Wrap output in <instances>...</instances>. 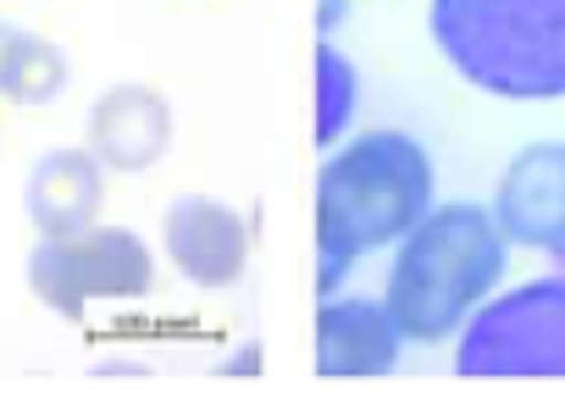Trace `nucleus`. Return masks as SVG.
I'll use <instances>...</instances> for the list:
<instances>
[{
  "label": "nucleus",
  "instance_id": "obj_6",
  "mask_svg": "<svg viewBox=\"0 0 565 415\" xmlns=\"http://www.w3.org/2000/svg\"><path fill=\"white\" fill-rule=\"evenodd\" d=\"M161 255L189 288H233L249 272V222L216 194H172L161 211Z\"/></svg>",
  "mask_w": 565,
  "mask_h": 415
},
{
  "label": "nucleus",
  "instance_id": "obj_11",
  "mask_svg": "<svg viewBox=\"0 0 565 415\" xmlns=\"http://www.w3.org/2000/svg\"><path fill=\"white\" fill-rule=\"evenodd\" d=\"M73 84V62L56 40L23 29L12 56H7V73H0V100H12V106H51L62 100Z\"/></svg>",
  "mask_w": 565,
  "mask_h": 415
},
{
  "label": "nucleus",
  "instance_id": "obj_3",
  "mask_svg": "<svg viewBox=\"0 0 565 415\" xmlns=\"http://www.w3.org/2000/svg\"><path fill=\"white\" fill-rule=\"evenodd\" d=\"M427 40L482 100H565V0H427Z\"/></svg>",
  "mask_w": 565,
  "mask_h": 415
},
{
  "label": "nucleus",
  "instance_id": "obj_5",
  "mask_svg": "<svg viewBox=\"0 0 565 415\" xmlns=\"http://www.w3.org/2000/svg\"><path fill=\"white\" fill-rule=\"evenodd\" d=\"M449 349L460 376H565V272L504 283Z\"/></svg>",
  "mask_w": 565,
  "mask_h": 415
},
{
  "label": "nucleus",
  "instance_id": "obj_4",
  "mask_svg": "<svg viewBox=\"0 0 565 415\" xmlns=\"http://www.w3.org/2000/svg\"><path fill=\"white\" fill-rule=\"evenodd\" d=\"M156 249L145 244V233L117 227V222H95L84 233H62V238H34L23 277L29 294L62 316V321H84L89 305H117V299H145L156 294Z\"/></svg>",
  "mask_w": 565,
  "mask_h": 415
},
{
  "label": "nucleus",
  "instance_id": "obj_15",
  "mask_svg": "<svg viewBox=\"0 0 565 415\" xmlns=\"http://www.w3.org/2000/svg\"><path fill=\"white\" fill-rule=\"evenodd\" d=\"M18 23H7V18H0V73H7V56H12V45H18Z\"/></svg>",
  "mask_w": 565,
  "mask_h": 415
},
{
  "label": "nucleus",
  "instance_id": "obj_13",
  "mask_svg": "<svg viewBox=\"0 0 565 415\" xmlns=\"http://www.w3.org/2000/svg\"><path fill=\"white\" fill-rule=\"evenodd\" d=\"M216 371H222V376H260V371H266V349H260V343H244V349H233Z\"/></svg>",
  "mask_w": 565,
  "mask_h": 415
},
{
  "label": "nucleus",
  "instance_id": "obj_9",
  "mask_svg": "<svg viewBox=\"0 0 565 415\" xmlns=\"http://www.w3.org/2000/svg\"><path fill=\"white\" fill-rule=\"evenodd\" d=\"M411 338L383 294H322L317 305V376H394Z\"/></svg>",
  "mask_w": 565,
  "mask_h": 415
},
{
  "label": "nucleus",
  "instance_id": "obj_14",
  "mask_svg": "<svg viewBox=\"0 0 565 415\" xmlns=\"http://www.w3.org/2000/svg\"><path fill=\"white\" fill-rule=\"evenodd\" d=\"M350 18H355V0H317V34L322 40H333Z\"/></svg>",
  "mask_w": 565,
  "mask_h": 415
},
{
  "label": "nucleus",
  "instance_id": "obj_8",
  "mask_svg": "<svg viewBox=\"0 0 565 415\" xmlns=\"http://www.w3.org/2000/svg\"><path fill=\"white\" fill-rule=\"evenodd\" d=\"M172 139H178V117H172V100H167L156 84L122 78V84H106V89L89 100L84 145H89V150L100 156V167L117 172V178L156 172V167L172 156Z\"/></svg>",
  "mask_w": 565,
  "mask_h": 415
},
{
  "label": "nucleus",
  "instance_id": "obj_12",
  "mask_svg": "<svg viewBox=\"0 0 565 415\" xmlns=\"http://www.w3.org/2000/svg\"><path fill=\"white\" fill-rule=\"evenodd\" d=\"M361 100H366L361 67L350 62V51H339L333 40H322L317 45V145L322 150H333L339 139L355 134Z\"/></svg>",
  "mask_w": 565,
  "mask_h": 415
},
{
  "label": "nucleus",
  "instance_id": "obj_7",
  "mask_svg": "<svg viewBox=\"0 0 565 415\" xmlns=\"http://www.w3.org/2000/svg\"><path fill=\"white\" fill-rule=\"evenodd\" d=\"M488 205L515 249L565 255V139L521 145L499 167Z\"/></svg>",
  "mask_w": 565,
  "mask_h": 415
},
{
  "label": "nucleus",
  "instance_id": "obj_1",
  "mask_svg": "<svg viewBox=\"0 0 565 415\" xmlns=\"http://www.w3.org/2000/svg\"><path fill=\"white\" fill-rule=\"evenodd\" d=\"M438 205L433 150L405 128H355L317 167V294H339L344 277L394 249Z\"/></svg>",
  "mask_w": 565,
  "mask_h": 415
},
{
  "label": "nucleus",
  "instance_id": "obj_2",
  "mask_svg": "<svg viewBox=\"0 0 565 415\" xmlns=\"http://www.w3.org/2000/svg\"><path fill=\"white\" fill-rule=\"evenodd\" d=\"M515 244L504 238L493 205L438 200L394 249L383 272V299L416 349L455 343L460 327L504 288Z\"/></svg>",
  "mask_w": 565,
  "mask_h": 415
},
{
  "label": "nucleus",
  "instance_id": "obj_10",
  "mask_svg": "<svg viewBox=\"0 0 565 415\" xmlns=\"http://www.w3.org/2000/svg\"><path fill=\"white\" fill-rule=\"evenodd\" d=\"M106 167L89 145H67V150H45L29 178H23V216L40 238H62V233H84L100 222L106 211Z\"/></svg>",
  "mask_w": 565,
  "mask_h": 415
}]
</instances>
